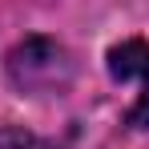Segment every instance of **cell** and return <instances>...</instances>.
<instances>
[{"label":"cell","mask_w":149,"mask_h":149,"mask_svg":"<svg viewBox=\"0 0 149 149\" xmlns=\"http://www.w3.org/2000/svg\"><path fill=\"white\" fill-rule=\"evenodd\" d=\"M8 77H12V85L20 93L40 97V93H56V89L69 85L73 61H69V52L61 49L56 40L28 36L24 45H16V49L8 52Z\"/></svg>","instance_id":"6da1fadb"},{"label":"cell","mask_w":149,"mask_h":149,"mask_svg":"<svg viewBox=\"0 0 149 149\" xmlns=\"http://www.w3.org/2000/svg\"><path fill=\"white\" fill-rule=\"evenodd\" d=\"M109 77L113 81H137L141 97L129 109V125L133 129H149V40L133 36L109 49Z\"/></svg>","instance_id":"7a4b0ae2"},{"label":"cell","mask_w":149,"mask_h":149,"mask_svg":"<svg viewBox=\"0 0 149 149\" xmlns=\"http://www.w3.org/2000/svg\"><path fill=\"white\" fill-rule=\"evenodd\" d=\"M0 149H61V145H52V141H45V137L28 133V129L4 125V129H0Z\"/></svg>","instance_id":"3957f363"}]
</instances>
